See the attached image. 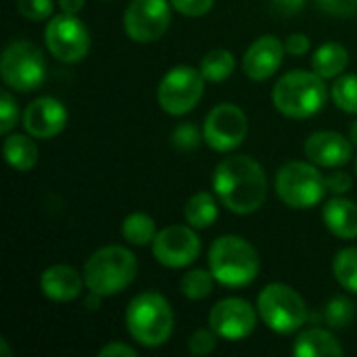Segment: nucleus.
<instances>
[{
    "mask_svg": "<svg viewBox=\"0 0 357 357\" xmlns=\"http://www.w3.org/2000/svg\"><path fill=\"white\" fill-rule=\"evenodd\" d=\"M320 10L333 17H354L357 15V0H316Z\"/></svg>",
    "mask_w": 357,
    "mask_h": 357,
    "instance_id": "obj_34",
    "label": "nucleus"
},
{
    "mask_svg": "<svg viewBox=\"0 0 357 357\" xmlns=\"http://www.w3.org/2000/svg\"><path fill=\"white\" fill-rule=\"evenodd\" d=\"M333 272L343 289L357 295V247H349L337 253Z\"/></svg>",
    "mask_w": 357,
    "mask_h": 357,
    "instance_id": "obj_27",
    "label": "nucleus"
},
{
    "mask_svg": "<svg viewBox=\"0 0 357 357\" xmlns=\"http://www.w3.org/2000/svg\"><path fill=\"white\" fill-rule=\"evenodd\" d=\"M44 44L56 61L79 63L90 50V31L77 15L61 13L46 23Z\"/></svg>",
    "mask_w": 357,
    "mask_h": 357,
    "instance_id": "obj_10",
    "label": "nucleus"
},
{
    "mask_svg": "<svg viewBox=\"0 0 357 357\" xmlns=\"http://www.w3.org/2000/svg\"><path fill=\"white\" fill-rule=\"evenodd\" d=\"M270 8L278 17H295L305 8V0H270Z\"/></svg>",
    "mask_w": 357,
    "mask_h": 357,
    "instance_id": "obj_36",
    "label": "nucleus"
},
{
    "mask_svg": "<svg viewBox=\"0 0 357 357\" xmlns=\"http://www.w3.org/2000/svg\"><path fill=\"white\" fill-rule=\"evenodd\" d=\"M218 345V333L213 328H197L188 339V349L192 356H209Z\"/></svg>",
    "mask_w": 357,
    "mask_h": 357,
    "instance_id": "obj_31",
    "label": "nucleus"
},
{
    "mask_svg": "<svg viewBox=\"0 0 357 357\" xmlns=\"http://www.w3.org/2000/svg\"><path fill=\"white\" fill-rule=\"evenodd\" d=\"M172 6L186 17H203L213 8L215 0H169Z\"/></svg>",
    "mask_w": 357,
    "mask_h": 357,
    "instance_id": "obj_35",
    "label": "nucleus"
},
{
    "mask_svg": "<svg viewBox=\"0 0 357 357\" xmlns=\"http://www.w3.org/2000/svg\"><path fill=\"white\" fill-rule=\"evenodd\" d=\"M335 105L345 113H357V75L347 73L339 75L335 79V86L331 90Z\"/></svg>",
    "mask_w": 357,
    "mask_h": 357,
    "instance_id": "obj_28",
    "label": "nucleus"
},
{
    "mask_svg": "<svg viewBox=\"0 0 357 357\" xmlns=\"http://www.w3.org/2000/svg\"><path fill=\"white\" fill-rule=\"evenodd\" d=\"M209 270L224 287H247L259 274V255L243 236L226 234L209 249Z\"/></svg>",
    "mask_w": 357,
    "mask_h": 357,
    "instance_id": "obj_5",
    "label": "nucleus"
},
{
    "mask_svg": "<svg viewBox=\"0 0 357 357\" xmlns=\"http://www.w3.org/2000/svg\"><path fill=\"white\" fill-rule=\"evenodd\" d=\"M121 234L130 245L146 247V245H153V241L157 236V224L146 213H140V211L130 213L121 224Z\"/></svg>",
    "mask_w": 357,
    "mask_h": 357,
    "instance_id": "obj_24",
    "label": "nucleus"
},
{
    "mask_svg": "<svg viewBox=\"0 0 357 357\" xmlns=\"http://www.w3.org/2000/svg\"><path fill=\"white\" fill-rule=\"evenodd\" d=\"M284 44L276 36H261L257 38L243 56V71L249 79L264 82L272 77L284 59Z\"/></svg>",
    "mask_w": 357,
    "mask_h": 357,
    "instance_id": "obj_16",
    "label": "nucleus"
},
{
    "mask_svg": "<svg viewBox=\"0 0 357 357\" xmlns=\"http://www.w3.org/2000/svg\"><path fill=\"white\" fill-rule=\"evenodd\" d=\"M130 337L142 347H161L174 333V312L169 301L153 291L136 295L126 312Z\"/></svg>",
    "mask_w": 357,
    "mask_h": 357,
    "instance_id": "obj_3",
    "label": "nucleus"
},
{
    "mask_svg": "<svg viewBox=\"0 0 357 357\" xmlns=\"http://www.w3.org/2000/svg\"><path fill=\"white\" fill-rule=\"evenodd\" d=\"M354 186V180L347 172H335L326 178V188L335 195H345Z\"/></svg>",
    "mask_w": 357,
    "mask_h": 357,
    "instance_id": "obj_37",
    "label": "nucleus"
},
{
    "mask_svg": "<svg viewBox=\"0 0 357 357\" xmlns=\"http://www.w3.org/2000/svg\"><path fill=\"white\" fill-rule=\"evenodd\" d=\"M347 63H349V52L339 42H326V44H322L314 52V56H312L314 71L320 77H324V79H333V77L343 75V71L347 69Z\"/></svg>",
    "mask_w": 357,
    "mask_h": 357,
    "instance_id": "obj_22",
    "label": "nucleus"
},
{
    "mask_svg": "<svg viewBox=\"0 0 357 357\" xmlns=\"http://www.w3.org/2000/svg\"><path fill=\"white\" fill-rule=\"evenodd\" d=\"M349 140H351V144L357 146V121L351 123V130H349Z\"/></svg>",
    "mask_w": 357,
    "mask_h": 357,
    "instance_id": "obj_41",
    "label": "nucleus"
},
{
    "mask_svg": "<svg viewBox=\"0 0 357 357\" xmlns=\"http://www.w3.org/2000/svg\"><path fill=\"white\" fill-rule=\"evenodd\" d=\"M184 218L186 222L197 228H209L215 220H218V201L211 192H197L188 199L186 207H184Z\"/></svg>",
    "mask_w": 357,
    "mask_h": 357,
    "instance_id": "obj_23",
    "label": "nucleus"
},
{
    "mask_svg": "<svg viewBox=\"0 0 357 357\" xmlns=\"http://www.w3.org/2000/svg\"><path fill=\"white\" fill-rule=\"evenodd\" d=\"M192 226H167L153 241V255L165 268H186L197 261L201 241Z\"/></svg>",
    "mask_w": 357,
    "mask_h": 357,
    "instance_id": "obj_13",
    "label": "nucleus"
},
{
    "mask_svg": "<svg viewBox=\"0 0 357 357\" xmlns=\"http://www.w3.org/2000/svg\"><path fill=\"white\" fill-rule=\"evenodd\" d=\"M213 284H215V276L211 274V270L209 272L207 270H192L182 278L180 291L186 299L201 301L213 293Z\"/></svg>",
    "mask_w": 357,
    "mask_h": 357,
    "instance_id": "obj_26",
    "label": "nucleus"
},
{
    "mask_svg": "<svg viewBox=\"0 0 357 357\" xmlns=\"http://www.w3.org/2000/svg\"><path fill=\"white\" fill-rule=\"evenodd\" d=\"M257 314L278 335H293L307 322V307L303 297L289 284H268L257 297Z\"/></svg>",
    "mask_w": 357,
    "mask_h": 357,
    "instance_id": "obj_6",
    "label": "nucleus"
},
{
    "mask_svg": "<svg viewBox=\"0 0 357 357\" xmlns=\"http://www.w3.org/2000/svg\"><path fill=\"white\" fill-rule=\"evenodd\" d=\"M356 318V305L347 297H335L324 307V320L331 328H347Z\"/></svg>",
    "mask_w": 357,
    "mask_h": 357,
    "instance_id": "obj_29",
    "label": "nucleus"
},
{
    "mask_svg": "<svg viewBox=\"0 0 357 357\" xmlns=\"http://www.w3.org/2000/svg\"><path fill=\"white\" fill-rule=\"evenodd\" d=\"M293 354L297 357H341L343 347L333 333L322 328H310L297 337Z\"/></svg>",
    "mask_w": 357,
    "mask_h": 357,
    "instance_id": "obj_20",
    "label": "nucleus"
},
{
    "mask_svg": "<svg viewBox=\"0 0 357 357\" xmlns=\"http://www.w3.org/2000/svg\"><path fill=\"white\" fill-rule=\"evenodd\" d=\"M326 178L318 172L316 163L291 161L276 174V195L293 209H310L326 195Z\"/></svg>",
    "mask_w": 357,
    "mask_h": 357,
    "instance_id": "obj_8",
    "label": "nucleus"
},
{
    "mask_svg": "<svg viewBox=\"0 0 357 357\" xmlns=\"http://www.w3.org/2000/svg\"><path fill=\"white\" fill-rule=\"evenodd\" d=\"M209 326L218 333L220 339L241 341L255 331L257 314L249 301L238 297H228L213 305L209 314Z\"/></svg>",
    "mask_w": 357,
    "mask_h": 357,
    "instance_id": "obj_14",
    "label": "nucleus"
},
{
    "mask_svg": "<svg viewBox=\"0 0 357 357\" xmlns=\"http://www.w3.org/2000/svg\"><path fill=\"white\" fill-rule=\"evenodd\" d=\"M136 357L138 356V351L134 349V347H130V345H126V343H109V345H105L102 349H98V357Z\"/></svg>",
    "mask_w": 357,
    "mask_h": 357,
    "instance_id": "obj_39",
    "label": "nucleus"
},
{
    "mask_svg": "<svg viewBox=\"0 0 357 357\" xmlns=\"http://www.w3.org/2000/svg\"><path fill=\"white\" fill-rule=\"evenodd\" d=\"M322 218L328 232L335 234L337 238L343 241L357 238V203L343 197H335L324 205Z\"/></svg>",
    "mask_w": 357,
    "mask_h": 357,
    "instance_id": "obj_19",
    "label": "nucleus"
},
{
    "mask_svg": "<svg viewBox=\"0 0 357 357\" xmlns=\"http://www.w3.org/2000/svg\"><path fill=\"white\" fill-rule=\"evenodd\" d=\"M84 284H86L84 276L71 266H63V264L46 268L40 278L42 295L56 303H67L77 299L82 295Z\"/></svg>",
    "mask_w": 357,
    "mask_h": 357,
    "instance_id": "obj_18",
    "label": "nucleus"
},
{
    "mask_svg": "<svg viewBox=\"0 0 357 357\" xmlns=\"http://www.w3.org/2000/svg\"><path fill=\"white\" fill-rule=\"evenodd\" d=\"M234 56H232V52L230 50H226V48H213V50H209L203 59H201V73H203V77L207 79V82H213V84H218V82H224V79H228L230 75H232V71H234Z\"/></svg>",
    "mask_w": 357,
    "mask_h": 357,
    "instance_id": "obj_25",
    "label": "nucleus"
},
{
    "mask_svg": "<svg viewBox=\"0 0 357 357\" xmlns=\"http://www.w3.org/2000/svg\"><path fill=\"white\" fill-rule=\"evenodd\" d=\"M328 98V88L324 84V77H320L316 71H291L282 75L274 90L272 100L278 113L291 119H307L322 111L324 102Z\"/></svg>",
    "mask_w": 357,
    "mask_h": 357,
    "instance_id": "obj_4",
    "label": "nucleus"
},
{
    "mask_svg": "<svg viewBox=\"0 0 357 357\" xmlns=\"http://www.w3.org/2000/svg\"><path fill=\"white\" fill-rule=\"evenodd\" d=\"M0 356L10 357V349H8V345H6V339H0Z\"/></svg>",
    "mask_w": 357,
    "mask_h": 357,
    "instance_id": "obj_42",
    "label": "nucleus"
},
{
    "mask_svg": "<svg viewBox=\"0 0 357 357\" xmlns=\"http://www.w3.org/2000/svg\"><path fill=\"white\" fill-rule=\"evenodd\" d=\"M201 142V132L195 123H180L174 132H172V144L178 151H195Z\"/></svg>",
    "mask_w": 357,
    "mask_h": 357,
    "instance_id": "obj_30",
    "label": "nucleus"
},
{
    "mask_svg": "<svg viewBox=\"0 0 357 357\" xmlns=\"http://www.w3.org/2000/svg\"><path fill=\"white\" fill-rule=\"evenodd\" d=\"M305 155L320 167H341L351 159V140L339 132H314L305 140Z\"/></svg>",
    "mask_w": 357,
    "mask_h": 357,
    "instance_id": "obj_17",
    "label": "nucleus"
},
{
    "mask_svg": "<svg viewBox=\"0 0 357 357\" xmlns=\"http://www.w3.org/2000/svg\"><path fill=\"white\" fill-rule=\"evenodd\" d=\"M213 190L220 203L238 215L255 213L268 197L264 167L247 155L226 157L213 172Z\"/></svg>",
    "mask_w": 357,
    "mask_h": 357,
    "instance_id": "obj_1",
    "label": "nucleus"
},
{
    "mask_svg": "<svg viewBox=\"0 0 357 357\" xmlns=\"http://www.w3.org/2000/svg\"><path fill=\"white\" fill-rule=\"evenodd\" d=\"M203 90H205V77L201 69L178 65L169 69L159 82L157 100L165 113L180 117L199 105V100L203 98Z\"/></svg>",
    "mask_w": 357,
    "mask_h": 357,
    "instance_id": "obj_9",
    "label": "nucleus"
},
{
    "mask_svg": "<svg viewBox=\"0 0 357 357\" xmlns=\"http://www.w3.org/2000/svg\"><path fill=\"white\" fill-rule=\"evenodd\" d=\"M59 6H61L63 13L77 15V13L86 6V0H59Z\"/></svg>",
    "mask_w": 357,
    "mask_h": 357,
    "instance_id": "obj_40",
    "label": "nucleus"
},
{
    "mask_svg": "<svg viewBox=\"0 0 357 357\" xmlns=\"http://www.w3.org/2000/svg\"><path fill=\"white\" fill-rule=\"evenodd\" d=\"M52 0H17V10L29 21H44L52 15Z\"/></svg>",
    "mask_w": 357,
    "mask_h": 357,
    "instance_id": "obj_33",
    "label": "nucleus"
},
{
    "mask_svg": "<svg viewBox=\"0 0 357 357\" xmlns=\"http://www.w3.org/2000/svg\"><path fill=\"white\" fill-rule=\"evenodd\" d=\"M2 151L6 163L17 172H29L38 163V146L31 134H6Z\"/></svg>",
    "mask_w": 357,
    "mask_h": 357,
    "instance_id": "obj_21",
    "label": "nucleus"
},
{
    "mask_svg": "<svg viewBox=\"0 0 357 357\" xmlns=\"http://www.w3.org/2000/svg\"><path fill=\"white\" fill-rule=\"evenodd\" d=\"M356 174H357V163H356Z\"/></svg>",
    "mask_w": 357,
    "mask_h": 357,
    "instance_id": "obj_43",
    "label": "nucleus"
},
{
    "mask_svg": "<svg viewBox=\"0 0 357 357\" xmlns=\"http://www.w3.org/2000/svg\"><path fill=\"white\" fill-rule=\"evenodd\" d=\"M284 48L291 56H301L310 50V38L305 33H291L284 40Z\"/></svg>",
    "mask_w": 357,
    "mask_h": 357,
    "instance_id": "obj_38",
    "label": "nucleus"
},
{
    "mask_svg": "<svg viewBox=\"0 0 357 357\" xmlns=\"http://www.w3.org/2000/svg\"><path fill=\"white\" fill-rule=\"evenodd\" d=\"M19 119V107L17 100L13 98V94L8 90H2L0 94V134H8Z\"/></svg>",
    "mask_w": 357,
    "mask_h": 357,
    "instance_id": "obj_32",
    "label": "nucleus"
},
{
    "mask_svg": "<svg viewBox=\"0 0 357 357\" xmlns=\"http://www.w3.org/2000/svg\"><path fill=\"white\" fill-rule=\"evenodd\" d=\"M138 274V261L134 253L119 245H107L96 249L86 266L84 280L90 293L111 297L126 291Z\"/></svg>",
    "mask_w": 357,
    "mask_h": 357,
    "instance_id": "obj_2",
    "label": "nucleus"
},
{
    "mask_svg": "<svg viewBox=\"0 0 357 357\" xmlns=\"http://www.w3.org/2000/svg\"><path fill=\"white\" fill-rule=\"evenodd\" d=\"M249 132V121L238 105L222 102L209 111L203 123V140L220 153H230L243 144Z\"/></svg>",
    "mask_w": 357,
    "mask_h": 357,
    "instance_id": "obj_11",
    "label": "nucleus"
},
{
    "mask_svg": "<svg viewBox=\"0 0 357 357\" xmlns=\"http://www.w3.org/2000/svg\"><path fill=\"white\" fill-rule=\"evenodd\" d=\"M172 23V2L132 0L123 13V29L130 40L149 44L159 40Z\"/></svg>",
    "mask_w": 357,
    "mask_h": 357,
    "instance_id": "obj_12",
    "label": "nucleus"
},
{
    "mask_svg": "<svg viewBox=\"0 0 357 357\" xmlns=\"http://www.w3.org/2000/svg\"><path fill=\"white\" fill-rule=\"evenodd\" d=\"M2 82L17 92H31L46 79V61L42 50L27 40H13L0 56Z\"/></svg>",
    "mask_w": 357,
    "mask_h": 357,
    "instance_id": "obj_7",
    "label": "nucleus"
},
{
    "mask_svg": "<svg viewBox=\"0 0 357 357\" xmlns=\"http://www.w3.org/2000/svg\"><path fill=\"white\" fill-rule=\"evenodd\" d=\"M67 126V109L52 96H40L27 105L23 113V128L33 138H52Z\"/></svg>",
    "mask_w": 357,
    "mask_h": 357,
    "instance_id": "obj_15",
    "label": "nucleus"
}]
</instances>
